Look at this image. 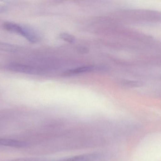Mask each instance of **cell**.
<instances>
[{
    "instance_id": "10",
    "label": "cell",
    "mask_w": 161,
    "mask_h": 161,
    "mask_svg": "<svg viewBox=\"0 0 161 161\" xmlns=\"http://www.w3.org/2000/svg\"><path fill=\"white\" fill-rule=\"evenodd\" d=\"M77 49H78V51L80 53H86L88 52V49L86 47H79Z\"/></svg>"
},
{
    "instance_id": "11",
    "label": "cell",
    "mask_w": 161,
    "mask_h": 161,
    "mask_svg": "<svg viewBox=\"0 0 161 161\" xmlns=\"http://www.w3.org/2000/svg\"><path fill=\"white\" fill-rule=\"evenodd\" d=\"M7 10V7L4 5H0V13H4Z\"/></svg>"
},
{
    "instance_id": "8",
    "label": "cell",
    "mask_w": 161,
    "mask_h": 161,
    "mask_svg": "<svg viewBox=\"0 0 161 161\" xmlns=\"http://www.w3.org/2000/svg\"><path fill=\"white\" fill-rule=\"evenodd\" d=\"M60 37L61 39L69 43H73L75 41V37L73 36L66 33L61 34Z\"/></svg>"
},
{
    "instance_id": "4",
    "label": "cell",
    "mask_w": 161,
    "mask_h": 161,
    "mask_svg": "<svg viewBox=\"0 0 161 161\" xmlns=\"http://www.w3.org/2000/svg\"><path fill=\"white\" fill-rule=\"evenodd\" d=\"M26 143L23 141L15 139L0 138V145L13 147H23L26 146Z\"/></svg>"
},
{
    "instance_id": "5",
    "label": "cell",
    "mask_w": 161,
    "mask_h": 161,
    "mask_svg": "<svg viewBox=\"0 0 161 161\" xmlns=\"http://www.w3.org/2000/svg\"><path fill=\"white\" fill-rule=\"evenodd\" d=\"M94 69L93 66H84L81 67L77 68L74 69H69L65 71L64 73V76H72L76 74H81V73H86L92 71Z\"/></svg>"
},
{
    "instance_id": "6",
    "label": "cell",
    "mask_w": 161,
    "mask_h": 161,
    "mask_svg": "<svg viewBox=\"0 0 161 161\" xmlns=\"http://www.w3.org/2000/svg\"><path fill=\"white\" fill-rule=\"evenodd\" d=\"M3 27L7 31L14 33L18 34L21 35L22 30V27L21 25L13 23V22H6L3 23Z\"/></svg>"
},
{
    "instance_id": "2",
    "label": "cell",
    "mask_w": 161,
    "mask_h": 161,
    "mask_svg": "<svg viewBox=\"0 0 161 161\" xmlns=\"http://www.w3.org/2000/svg\"><path fill=\"white\" fill-rule=\"evenodd\" d=\"M22 26L21 35L31 43H36L38 42L39 36L37 33L31 28L27 26Z\"/></svg>"
},
{
    "instance_id": "3",
    "label": "cell",
    "mask_w": 161,
    "mask_h": 161,
    "mask_svg": "<svg viewBox=\"0 0 161 161\" xmlns=\"http://www.w3.org/2000/svg\"><path fill=\"white\" fill-rule=\"evenodd\" d=\"M99 156L97 154L89 153L73 156L59 161H97Z\"/></svg>"
},
{
    "instance_id": "9",
    "label": "cell",
    "mask_w": 161,
    "mask_h": 161,
    "mask_svg": "<svg viewBox=\"0 0 161 161\" xmlns=\"http://www.w3.org/2000/svg\"><path fill=\"white\" fill-rule=\"evenodd\" d=\"M123 84L130 86H136L141 85V83L139 82L131 81H126Z\"/></svg>"
},
{
    "instance_id": "1",
    "label": "cell",
    "mask_w": 161,
    "mask_h": 161,
    "mask_svg": "<svg viewBox=\"0 0 161 161\" xmlns=\"http://www.w3.org/2000/svg\"><path fill=\"white\" fill-rule=\"evenodd\" d=\"M7 68L11 71L30 75H39L42 72L37 68L17 63L9 64Z\"/></svg>"
},
{
    "instance_id": "7",
    "label": "cell",
    "mask_w": 161,
    "mask_h": 161,
    "mask_svg": "<svg viewBox=\"0 0 161 161\" xmlns=\"http://www.w3.org/2000/svg\"><path fill=\"white\" fill-rule=\"evenodd\" d=\"M0 50L7 52L15 53L19 50V47L5 43H0Z\"/></svg>"
}]
</instances>
